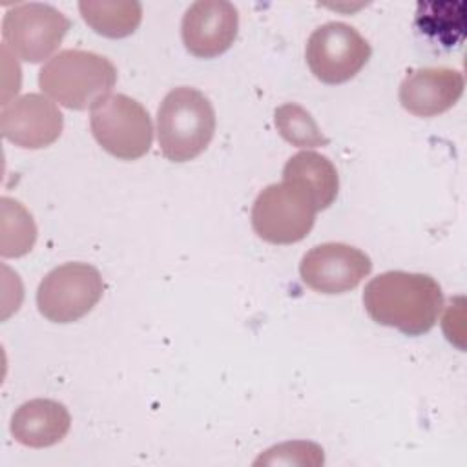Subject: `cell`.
<instances>
[{
    "instance_id": "6da1fadb",
    "label": "cell",
    "mask_w": 467,
    "mask_h": 467,
    "mask_svg": "<svg viewBox=\"0 0 467 467\" xmlns=\"http://www.w3.org/2000/svg\"><path fill=\"white\" fill-rule=\"evenodd\" d=\"M363 306L378 325L405 336H421L436 325L443 308V292L429 274L389 270L367 283Z\"/></svg>"
},
{
    "instance_id": "7a4b0ae2",
    "label": "cell",
    "mask_w": 467,
    "mask_h": 467,
    "mask_svg": "<svg viewBox=\"0 0 467 467\" xmlns=\"http://www.w3.org/2000/svg\"><path fill=\"white\" fill-rule=\"evenodd\" d=\"M115 82L113 62L86 49L58 51L38 71L42 93L69 109H91L109 95Z\"/></svg>"
},
{
    "instance_id": "3957f363",
    "label": "cell",
    "mask_w": 467,
    "mask_h": 467,
    "mask_svg": "<svg viewBox=\"0 0 467 467\" xmlns=\"http://www.w3.org/2000/svg\"><path fill=\"white\" fill-rule=\"evenodd\" d=\"M215 133V109L195 88L179 86L166 93L157 109V140L171 162L199 157Z\"/></svg>"
},
{
    "instance_id": "277c9868",
    "label": "cell",
    "mask_w": 467,
    "mask_h": 467,
    "mask_svg": "<svg viewBox=\"0 0 467 467\" xmlns=\"http://www.w3.org/2000/svg\"><path fill=\"white\" fill-rule=\"evenodd\" d=\"M317 206L312 195L292 181L268 184L252 206V228L266 243L292 244L308 235Z\"/></svg>"
},
{
    "instance_id": "5b68a950",
    "label": "cell",
    "mask_w": 467,
    "mask_h": 467,
    "mask_svg": "<svg viewBox=\"0 0 467 467\" xmlns=\"http://www.w3.org/2000/svg\"><path fill=\"white\" fill-rule=\"evenodd\" d=\"M89 128L102 150L120 161L140 159L153 142V124L148 109L124 93L108 95L95 104Z\"/></svg>"
},
{
    "instance_id": "8992f818",
    "label": "cell",
    "mask_w": 467,
    "mask_h": 467,
    "mask_svg": "<svg viewBox=\"0 0 467 467\" xmlns=\"http://www.w3.org/2000/svg\"><path fill=\"white\" fill-rule=\"evenodd\" d=\"M104 294L100 272L88 263H64L44 275L36 290L38 312L53 323H73L93 310Z\"/></svg>"
},
{
    "instance_id": "52a82bcc",
    "label": "cell",
    "mask_w": 467,
    "mask_h": 467,
    "mask_svg": "<svg viewBox=\"0 0 467 467\" xmlns=\"http://www.w3.org/2000/svg\"><path fill=\"white\" fill-rule=\"evenodd\" d=\"M69 27V18L49 4H18L4 15L2 47L24 62L38 64L58 49Z\"/></svg>"
},
{
    "instance_id": "ba28073f",
    "label": "cell",
    "mask_w": 467,
    "mask_h": 467,
    "mask_svg": "<svg viewBox=\"0 0 467 467\" xmlns=\"http://www.w3.org/2000/svg\"><path fill=\"white\" fill-rule=\"evenodd\" d=\"M370 44L345 22H327L312 31L305 58L312 75L325 84H343L354 78L370 58Z\"/></svg>"
},
{
    "instance_id": "9c48e42d",
    "label": "cell",
    "mask_w": 467,
    "mask_h": 467,
    "mask_svg": "<svg viewBox=\"0 0 467 467\" xmlns=\"http://www.w3.org/2000/svg\"><path fill=\"white\" fill-rule=\"evenodd\" d=\"M372 270L370 257L345 243H323L310 248L299 263L303 283L319 294H345Z\"/></svg>"
},
{
    "instance_id": "30bf717a",
    "label": "cell",
    "mask_w": 467,
    "mask_h": 467,
    "mask_svg": "<svg viewBox=\"0 0 467 467\" xmlns=\"http://www.w3.org/2000/svg\"><path fill=\"white\" fill-rule=\"evenodd\" d=\"M62 128L64 117L58 106L40 93H26L2 104V135L18 148H46L60 137Z\"/></svg>"
},
{
    "instance_id": "8fae6325",
    "label": "cell",
    "mask_w": 467,
    "mask_h": 467,
    "mask_svg": "<svg viewBox=\"0 0 467 467\" xmlns=\"http://www.w3.org/2000/svg\"><path fill=\"white\" fill-rule=\"evenodd\" d=\"M239 13L226 0L193 2L181 22L184 47L199 58H213L228 51L237 38Z\"/></svg>"
},
{
    "instance_id": "7c38bea8",
    "label": "cell",
    "mask_w": 467,
    "mask_h": 467,
    "mask_svg": "<svg viewBox=\"0 0 467 467\" xmlns=\"http://www.w3.org/2000/svg\"><path fill=\"white\" fill-rule=\"evenodd\" d=\"M462 71L452 67H420L400 84L403 109L416 117H436L451 109L463 95Z\"/></svg>"
},
{
    "instance_id": "4fadbf2b",
    "label": "cell",
    "mask_w": 467,
    "mask_h": 467,
    "mask_svg": "<svg viewBox=\"0 0 467 467\" xmlns=\"http://www.w3.org/2000/svg\"><path fill=\"white\" fill-rule=\"evenodd\" d=\"M71 427V416L64 403L36 398L22 403L11 416L9 431L26 447L44 449L62 441Z\"/></svg>"
},
{
    "instance_id": "5bb4252c",
    "label": "cell",
    "mask_w": 467,
    "mask_h": 467,
    "mask_svg": "<svg viewBox=\"0 0 467 467\" xmlns=\"http://www.w3.org/2000/svg\"><path fill=\"white\" fill-rule=\"evenodd\" d=\"M283 179L306 190L312 195L317 210L328 208L337 197V170L327 155L314 150H301L292 155L283 168Z\"/></svg>"
},
{
    "instance_id": "9a60e30c",
    "label": "cell",
    "mask_w": 467,
    "mask_h": 467,
    "mask_svg": "<svg viewBox=\"0 0 467 467\" xmlns=\"http://www.w3.org/2000/svg\"><path fill=\"white\" fill-rule=\"evenodd\" d=\"M78 9L84 22L108 38L131 35L142 20V5L137 0H82Z\"/></svg>"
},
{
    "instance_id": "2e32d148",
    "label": "cell",
    "mask_w": 467,
    "mask_h": 467,
    "mask_svg": "<svg viewBox=\"0 0 467 467\" xmlns=\"http://www.w3.org/2000/svg\"><path fill=\"white\" fill-rule=\"evenodd\" d=\"M451 2H429L418 4V15L416 24L418 27L443 42V46H452L463 38L465 29V7L454 13V9L460 5Z\"/></svg>"
},
{
    "instance_id": "e0dca14e",
    "label": "cell",
    "mask_w": 467,
    "mask_h": 467,
    "mask_svg": "<svg viewBox=\"0 0 467 467\" xmlns=\"http://www.w3.org/2000/svg\"><path fill=\"white\" fill-rule=\"evenodd\" d=\"M274 122L281 137L297 148H316L328 144V139L321 133L314 117L296 102L279 106L274 113Z\"/></svg>"
},
{
    "instance_id": "ac0fdd59",
    "label": "cell",
    "mask_w": 467,
    "mask_h": 467,
    "mask_svg": "<svg viewBox=\"0 0 467 467\" xmlns=\"http://www.w3.org/2000/svg\"><path fill=\"white\" fill-rule=\"evenodd\" d=\"M321 465L323 449L312 441H286L266 451V454L255 460V465Z\"/></svg>"
}]
</instances>
